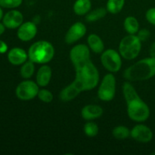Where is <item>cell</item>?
<instances>
[{
	"instance_id": "cell-1",
	"label": "cell",
	"mask_w": 155,
	"mask_h": 155,
	"mask_svg": "<svg viewBox=\"0 0 155 155\" xmlns=\"http://www.w3.org/2000/svg\"><path fill=\"white\" fill-rule=\"evenodd\" d=\"M70 59L75 68V79L59 94L62 101H72L81 92L95 89L99 82V73L92 63L89 48L84 44L73 47Z\"/></svg>"
},
{
	"instance_id": "cell-2",
	"label": "cell",
	"mask_w": 155,
	"mask_h": 155,
	"mask_svg": "<svg viewBox=\"0 0 155 155\" xmlns=\"http://www.w3.org/2000/svg\"><path fill=\"white\" fill-rule=\"evenodd\" d=\"M155 76V58L150 57L142 59L124 71V77L128 81H142Z\"/></svg>"
},
{
	"instance_id": "cell-3",
	"label": "cell",
	"mask_w": 155,
	"mask_h": 155,
	"mask_svg": "<svg viewBox=\"0 0 155 155\" xmlns=\"http://www.w3.org/2000/svg\"><path fill=\"white\" fill-rule=\"evenodd\" d=\"M28 58L36 64L48 63L54 55V46L45 40H40L32 44L28 50Z\"/></svg>"
},
{
	"instance_id": "cell-4",
	"label": "cell",
	"mask_w": 155,
	"mask_h": 155,
	"mask_svg": "<svg viewBox=\"0 0 155 155\" xmlns=\"http://www.w3.org/2000/svg\"><path fill=\"white\" fill-rule=\"evenodd\" d=\"M142 48V42L135 34H129L122 39L119 45V53L127 60L138 57Z\"/></svg>"
},
{
	"instance_id": "cell-5",
	"label": "cell",
	"mask_w": 155,
	"mask_h": 155,
	"mask_svg": "<svg viewBox=\"0 0 155 155\" xmlns=\"http://www.w3.org/2000/svg\"><path fill=\"white\" fill-rule=\"evenodd\" d=\"M127 114L132 120L144 122L150 116V109L148 104L141 98L127 103Z\"/></svg>"
},
{
	"instance_id": "cell-6",
	"label": "cell",
	"mask_w": 155,
	"mask_h": 155,
	"mask_svg": "<svg viewBox=\"0 0 155 155\" xmlns=\"http://www.w3.org/2000/svg\"><path fill=\"white\" fill-rule=\"evenodd\" d=\"M116 92V79L112 74H106L98 90V97L104 101L113 100Z\"/></svg>"
},
{
	"instance_id": "cell-7",
	"label": "cell",
	"mask_w": 155,
	"mask_h": 155,
	"mask_svg": "<svg viewBox=\"0 0 155 155\" xmlns=\"http://www.w3.org/2000/svg\"><path fill=\"white\" fill-rule=\"evenodd\" d=\"M101 62L104 68L110 73L118 72L122 66L120 54L111 48L103 51L101 55Z\"/></svg>"
},
{
	"instance_id": "cell-8",
	"label": "cell",
	"mask_w": 155,
	"mask_h": 155,
	"mask_svg": "<svg viewBox=\"0 0 155 155\" xmlns=\"http://www.w3.org/2000/svg\"><path fill=\"white\" fill-rule=\"evenodd\" d=\"M39 85L32 80H25L18 85L15 90L16 96L22 101H29L37 96Z\"/></svg>"
},
{
	"instance_id": "cell-9",
	"label": "cell",
	"mask_w": 155,
	"mask_h": 155,
	"mask_svg": "<svg viewBox=\"0 0 155 155\" xmlns=\"http://www.w3.org/2000/svg\"><path fill=\"white\" fill-rule=\"evenodd\" d=\"M130 136L134 140L141 143H148L153 139V133L151 129L143 124L136 125L130 130Z\"/></svg>"
},
{
	"instance_id": "cell-10",
	"label": "cell",
	"mask_w": 155,
	"mask_h": 155,
	"mask_svg": "<svg viewBox=\"0 0 155 155\" xmlns=\"http://www.w3.org/2000/svg\"><path fill=\"white\" fill-rule=\"evenodd\" d=\"M86 33V27L81 22H76L73 24L65 35V42L68 44H73L82 39Z\"/></svg>"
},
{
	"instance_id": "cell-11",
	"label": "cell",
	"mask_w": 155,
	"mask_h": 155,
	"mask_svg": "<svg viewBox=\"0 0 155 155\" xmlns=\"http://www.w3.org/2000/svg\"><path fill=\"white\" fill-rule=\"evenodd\" d=\"M37 33V27L33 22L23 23L19 27H18L17 35L20 40L23 42H28L31 40L36 36Z\"/></svg>"
},
{
	"instance_id": "cell-12",
	"label": "cell",
	"mask_w": 155,
	"mask_h": 155,
	"mask_svg": "<svg viewBox=\"0 0 155 155\" xmlns=\"http://www.w3.org/2000/svg\"><path fill=\"white\" fill-rule=\"evenodd\" d=\"M24 21V16L22 13L18 10H12L4 15L2 23L6 28L16 29L18 28Z\"/></svg>"
},
{
	"instance_id": "cell-13",
	"label": "cell",
	"mask_w": 155,
	"mask_h": 155,
	"mask_svg": "<svg viewBox=\"0 0 155 155\" xmlns=\"http://www.w3.org/2000/svg\"><path fill=\"white\" fill-rule=\"evenodd\" d=\"M28 54L21 48H13L8 53V60L12 64L18 66L27 61Z\"/></svg>"
},
{
	"instance_id": "cell-14",
	"label": "cell",
	"mask_w": 155,
	"mask_h": 155,
	"mask_svg": "<svg viewBox=\"0 0 155 155\" xmlns=\"http://www.w3.org/2000/svg\"><path fill=\"white\" fill-rule=\"evenodd\" d=\"M102 107L96 104H88L84 106L81 110L82 117L86 120H92L97 119L102 116Z\"/></svg>"
},
{
	"instance_id": "cell-15",
	"label": "cell",
	"mask_w": 155,
	"mask_h": 155,
	"mask_svg": "<svg viewBox=\"0 0 155 155\" xmlns=\"http://www.w3.org/2000/svg\"><path fill=\"white\" fill-rule=\"evenodd\" d=\"M51 75H52V71L51 68L48 65H42L36 74V83L41 87L48 86L51 80Z\"/></svg>"
},
{
	"instance_id": "cell-16",
	"label": "cell",
	"mask_w": 155,
	"mask_h": 155,
	"mask_svg": "<svg viewBox=\"0 0 155 155\" xmlns=\"http://www.w3.org/2000/svg\"><path fill=\"white\" fill-rule=\"evenodd\" d=\"M89 48L92 50L93 52L100 54L104 51V45L102 39L96 34H90L88 36L87 39Z\"/></svg>"
},
{
	"instance_id": "cell-17",
	"label": "cell",
	"mask_w": 155,
	"mask_h": 155,
	"mask_svg": "<svg viewBox=\"0 0 155 155\" xmlns=\"http://www.w3.org/2000/svg\"><path fill=\"white\" fill-rule=\"evenodd\" d=\"M92 7L90 0H77L74 5V11L76 15H82L89 13Z\"/></svg>"
},
{
	"instance_id": "cell-18",
	"label": "cell",
	"mask_w": 155,
	"mask_h": 155,
	"mask_svg": "<svg viewBox=\"0 0 155 155\" xmlns=\"http://www.w3.org/2000/svg\"><path fill=\"white\" fill-rule=\"evenodd\" d=\"M123 93H124V96L127 104L131 101L140 98L133 85L129 82H126L123 85Z\"/></svg>"
},
{
	"instance_id": "cell-19",
	"label": "cell",
	"mask_w": 155,
	"mask_h": 155,
	"mask_svg": "<svg viewBox=\"0 0 155 155\" xmlns=\"http://www.w3.org/2000/svg\"><path fill=\"white\" fill-rule=\"evenodd\" d=\"M124 27L129 34H136L139 30V24L135 17L129 16L124 20Z\"/></svg>"
},
{
	"instance_id": "cell-20",
	"label": "cell",
	"mask_w": 155,
	"mask_h": 155,
	"mask_svg": "<svg viewBox=\"0 0 155 155\" xmlns=\"http://www.w3.org/2000/svg\"><path fill=\"white\" fill-rule=\"evenodd\" d=\"M107 12V8H98L95 9V10L89 12L86 15V21H88V22H95V21H98V20L105 17Z\"/></svg>"
},
{
	"instance_id": "cell-21",
	"label": "cell",
	"mask_w": 155,
	"mask_h": 155,
	"mask_svg": "<svg viewBox=\"0 0 155 155\" xmlns=\"http://www.w3.org/2000/svg\"><path fill=\"white\" fill-rule=\"evenodd\" d=\"M34 62L29 60L28 61L24 62L21 68V75L24 79H30L33 75L35 71Z\"/></svg>"
},
{
	"instance_id": "cell-22",
	"label": "cell",
	"mask_w": 155,
	"mask_h": 155,
	"mask_svg": "<svg viewBox=\"0 0 155 155\" xmlns=\"http://www.w3.org/2000/svg\"><path fill=\"white\" fill-rule=\"evenodd\" d=\"M125 0H108L107 2V12L111 14H117L121 12L124 6Z\"/></svg>"
},
{
	"instance_id": "cell-23",
	"label": "cell",
	"mask_w": 155,
	"mask_h": 155,
	"mask_svg": "<svg viewBox=\"0 0 155 155\" xmlns=\"http://www.w3.org/2000/svg\"><path fill=\"white\" fill-rule=\"evenodd\" d=\"M112 135L115 139L122 140L130 136V130L124 126H117L112 130Z\"/></svg>"
},
{
	"instance_id": "cell-24",
	"label": "cell",
	"mask_w": 155,
	"mask_h": 155,
	"mask_svg": "<svg viewBox=\"0 0 155 155\" xmlns=\"http://www.w3.org/2000/svg\"><path fill=\"white\" fill-rule=\"evenodd\" d=\"M83 130H84L85 134L87 136H89V137H95V136L98 135L99 129H98V125L96 124L89 121V122L86 123L85 124Z\"/></svg>"
},
{
	"instance_id": "cell-25",
	"label": "cell",
	"mask_w": 155,
	"mask_h": 155,
	"mask_svg": "<svg viewBox=\"0 0 155 155\" xmlns=\"http://www.w3.org/2000/svg\"><path fill=\"white\" fill-rule=\"evenodd\" d=\"M37 96L40 101H42V102L45 103L51 102V101H53V98H54L53 94L51 93L49 90L45 89H39Z\"/></svg>"
},
{
	"instance_id": "cell-26",
	"label": "cell",
	"mask_w": 155,
	"mask_h": 155,
	"mask_svg": "<svg viewBox=\"0 0 155 155\" xmlns=\"http://www.w3.org/2000/svg\"><path fill=\"white\" fill-rule=\"evenodd\" d=\"M23 0H0V6L5 8H15L22 4Z\"/></svg>"
},
{
	"instance_id": "cell-27",
	"label": "cell",
	"mask_w": 155,
	"mask_h": 155,
	"mask_svg": "<svg viewBox=\"0 0 155 155\" xmlns=\"http://www.w3.org/2000/svg\"><path fill=\"white\" fill-rule=\"evenodd\" d=\"M137 33L138 34L136 36L140 39L141 42H145V41H147L149 39L150 36H151V33L147 29H142V30H139Z\"/></svg>"
},
{
	"instance_id": "cell-28",
	"label": "cell",
	"mask_w": 155,
	"mask_h": 155,
	"mask_svg": "<svg viewBox=\"0 0 155 155\" xmlns=\"http://www.w3.org/2000/svg\"><path fill=\"white\" fill-rule=\"evenodd\" d=\"M145 18L150 24L155 26V8H151L147 11Z\"/></svg>"
},
{
	"instance_id": "cell-29",
	"label": "cell",
	"mask_w": 155,
	"mask_h": 155,
	"mask_svg": "<svg viewBox=\"0 0 155 155\" xmlns=\"http://www.w3.org/2000/svg\"><path fill=\"white\" fill-rule=\"evenodd\" d=\"M8 51L7 44L0 39V54H4Z\"/></svg>"
},
{
	"instance_id": "cell-30",
	"label": "cell",
	"mask_w": 155,
	"mask_h": 155,
	"mask_svg": "<svg viewBox=\"0 0 155 155\" xmlns=\"http://www.w3.org/2000/svg\"><path fill=\"white\" fill-rule=\"evenodd\" d=\"M149 54L151 57L154 58H155V42H153V43L151 44V47H150Z\"/></svg>"
},
{
	"instance_id": "cell-31",
	"label": "cell",
	"mask_w": 155,
	"mask_h": 155,
	"mask_svg": "<svg viewBox=\"0 0 155 155\" xmlns=\"http://www.w3.org/2000/svg\"><path fill=\"white\" fill-rule=\"evenodd\" d=\"M5 25L3 24V23L2 24V23H0V36H1L2 34H3V33L5 32Z\"/></svg>"
},
{
	"instance_id": "cell-32",
	"label": "cell",
	"mask_w": 155,
	"mask_h": 155,
	"mask_svg": "<svg viewBox=\"0 0 155 155\" xmlns=\"http://www.w3.org/2000/svg\"><path fill=\"white\" fill-rule=\"evenodd\" d=\"M3 17H4V15H3V11H2V9L1 6H0V21L2 19Z\"/></svg>"
},
{
	"instance_id": "cell-33",
	"label": "cell",
	"mask_w": 155,
	"mask_h": 155,
	"mask_svg": "<svg viewBox=\"0 0 155 155\" xmlns=\"http://www.w3.org/2000/svg\"><path fill=\"white\" fill-rule=\"evenodd\" d=\"M151 154H152V155H155V152H153Z\"/></svg>"
}]
</instances>
